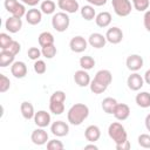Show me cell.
I'll return each instance as SVG.
<instances>
[{
    "instance_id": "6",
    "label": "cell",
    "mask_w": 150,
    "mask_h": 150,
    "mask_svg": "<svg viewBox=\"0 0 150 150\" xmlns=\"http://www.w3.org/2000/svg\"><path fill=\"white\" fill-rule=\"evenodd\" d=\"M111 5L114 8V12L122 18L128 16L132 9V5L130 0H111Z\"/></svg>"
},
{
    "instance_id": "38",
    "label": "cell",
    "mask_w": 150,
    "mask_h": 150,
    "mask_svg": "<svg viewBox=\"0 0 150 150\" xmlns=\"http://www.w3.org/2000/svg\"><path fill=\"white\" fill-rule=\"evenodd\" d=\"M63 148H64L63 143L61 141L56 139V138L50 139V141L47 142V149L48 150H62Z\"/></svg>"
},
{
    "instance_id": "37",
    "label": "cell",
    "mask_w": 150,
    "mask_h": 150,
    "mask_svg": "<svg viewBox=\"0 0 150 150\" xmlns=\"http://www.w3.org/2000/svg\"><path fill=\"white\" fill-rule=\"evenodd\" d=\"M139 146L144 149H150V135L149 134H141L137 138Z\"/></svg>"
},
{
    "instance_id": "2",
    "label": "cell",
    "mask_w": 150,
    "mask_h": 150,
    "mask_svg": "<svg viewBox=\"0 0 150 150\" xmlns=\"http://www.w3.org/2000/svg\"><path fill=\"white\" fill-rule=\"evenodd\" d=\"M66 94L62 90L54 91L49 97V110L54 115H61L64 111Z\"/></svg>"
},
{
    "instance_id": "47",
    "label": "cell",
    "mask_w": 150,
    "mask_h": 150,
    "mask_svg": "<svg viewBox=\"0 0 150 150\" xmlns=\"http://www.w3.org/2000/svg\"><path fill=\"white\" fill-rule=\"evenodd\" d=\"M144 123H145V128H146V130L150 131V114H148V115L145 116V121H144Z\"/></svg>"
},
{
    "instance_id": "13",
    "label": "cell",
    "mask_w": 150,
    "mask_h": 150,
    "mask_svg": "<svg viewBox=\"0 0 150 150\" xmlns=\"http://www.w3.org/2000/svg\"><path fill=\"white\" fill-rule=\"evenodd\" d=\"M34 123L39 127V128H46L50 124L52 118H50V114L47 112L46 110H39L35 112L34 115Z\"/></svg>"
},
{
    "instance_id": "42",
    "label": "cell",
    "mask_w": 150,
    "mask_h": 150,
    "mask_svg": "<svg viewBox=\"0 0 150 150\" xmlns=\"http://www.w3.org/2000/svg\"><path fill=\"white\" fill-rule=\"evenodd\" d=\"M143 23H144V27L148 32H150V9L145 11L144 13V16H143Z\"/></svg>"
},
{
    "instance_id": "41",
    "label": "cell",
    "mask_w": 150,
    "mask_h": 150,
    "mask_svg": "<svg viewBox=\"0 0 150 150\" xmlns=\"http://www.w3.org/2000/svg\"><path fill=\"white\" fill-rule=\"evenodd\" d=\"M7 50H9L11 53H13L15 56L20 53V50H21V46H20V43L18 42V41H15V40H13L12 41V43L9 45V47L7 48Z\"/></svg>"
},
{
    "instance_id": "11",
    "label": "cell",
    "mask_w": 150,
    "mask_h": 150,
    "mask_svg": "<svg viewBox=\"0 0 150 150\" xmlns=\"http://www.w3.org/2000/svg\"><path fill=\"white\" fill-rule=\"evenodd\" d=\"M143 57L138 54H131L127 57L125 60V64H127V68L131 71H138L142 67H143Z\"/></svg>"
},
{
    "instance_id": "46",
    "label": "cell",
    "mask_w": 150,
    "mask_h": 150,
    "mask_svg": "<svg viewBox=\"0 0 150 150\" xmlns=\"http://www.w3.org/2000/svg\"><path fill=\"white\" fill-rule=\"evenodd\" d=\"M144 82L145 83H148V84H150V69H148L146 71H145V74H144Z\"/></svg>"
},
{
    "instance_id": "16",
    "label": "cell",
    "mask_w": 150,
    "mask_h": 150,
    "mask_svg": "<svg viewBox=\"0 0 150 150\" xmlns=\"http://www.w3.org/2000/svg\"><path fill=\"white\" fill-rule=\"evenodd\" d=\"M88 43L96 48V49H100V48H103L107 43V39H105V35L101 34V33H91L88 38Z\"/></svg>"
},
{
    "instance_id": "14",
    "label": "cell",
    "mask_w": 150,
    "mask_h": 150,
    "mask_svg": "<svg viewBox=\"0 0 150 150\" xmlns=\"http://www.w3.org/2000/svg\"><path fill=\"white\" fill-rule=\"evenodd\" d=\"M105 39L112 45H117L123 40V32L118 27H111L105 33Z\"/></svg>"
},
{
    "instance_id": "18",
    "label": "cell",
    "mask_w": 150,
    "mask_h": 150,
    "mask_svg": "<svg viewBox=\"0 0 150 150\" xmlns=\"http://www.w3.org/2000/svg\"><path fill=\"white\" fill-rule=\"evenodd\" d=\"M26 21L32 25V26H35V25H39L42 20V12L41 9H38V8H30L27 11L26 13Z\"/></svg>"
},
{
    "instance_id": "28",
    "label": "cell",
    "mask_w": 150,
    "mask_h": 150,
    "mask_svg": "<svg viewBox=\"0 0 150 150\" xmlns=\"http://www.w3.org/2000/svg\"><path fill=\"white\" fill-rule=\"evenodd\" d=\"M117 103H118V102H117L114 97H105V98L102 101L101 107H102V109H103L104 112H107V114H112L114 110H115V107L117 105Z\"/></svg>"
},
{
    "instance_id": "48",
    "label": "cell",
    "mask_w": 150,
    "mask_h": 150,
    "mask_svg": "<svg viewBox=\"0 0 150 150\" xmlns=\"http://www.w3.org/2000/svg\"><path fill=\"white\" fill-rule=\"evenodd\" d=\"M84 149H94V150H97L98 148L95 144H87V145H84Z\"/></svg>"
},
{
    "instance_id": "20",
    "label": "cell",
    "mask_w": 150,
    "mask_h": 150,
    "mask_svg": "<svg viewBox=\"0 0 150 150\" xmlns=\"http://www.w3.org/2000/svg\"><path fill=\"white\" fill-rule=\"evenodd\" d=\"M74 81L75 83L79 86V87H87L90 84V76L89 74L87 73V70L84 69H80V70H76L75 74H74Z\"/></svg>"
},
{
    "instance_id": "1",
    "label": "cell",
    "mask_w": 150,
    "mask_h": 150,
    "mask_svg": "<svg viewBox=\"0 0 150 150\" xmlns=\"http://www.w3.org/2000/svg\"><path fill=\"white\" fill-rule=\"evenodd\" d=\"M89 116V108L84 103H75L73 104L68 112H67V118L68 122L73 125H80L82 124L87 117Z\"/></svg>"
},
{
    "instance_id": "12",
    "label": "cell",
    "mask_w": 150,
    "mask_h": 150,
    "mask_svg": "<svg viewBox=\"0 0 150 150\" xmlns=\"http://www.w3.org/2000/svg\"><path fill=\"white\" fill-rule=\"evenodd\" d=\"M57 6L62 12H66L68 14L76 13L80 9L77 0H57Z\"/></svg>"
},
{
    "instance_id": "3",
    "label": "cell",
    "mask_w": 150,
    "mask_h": 150,
    "mask_svg": "<svg viewBox=\"0 0 150 150\" xmlns=\"http://www.w3.org/2000/svg\"><path fill=\"white\" fill-rule=\"evenodd\" d=\"M108 135L114 141L115 145L128 141V134L125 131V128L120 122H112L108 127Z\"/></svg>"
},
{
    "instance_id": "43",
    "label": "cell",
    "mask_w": 150,
    "mask_h": 150,
    "mask_svg": "<svg viewBox=\"0 0 150 150\" xmlns=\"http://www.w3.org/2000/svg\"><path fill=\"white\" fill-rule=\"evenodd\" d=\"M115 146H116L117 150H129V149H130V142H129V141H125L124 143L116 144Z\"/></svg>"
},
{
    "instance_id": "40",
    "label": "cell",
    "mask_w": 150,
    "mask_h": 150,
    "mask_svg": "<svg viewBox=\"0 0 150 150\" xmlns=\"http://www.w3.org/2000/svg\"><path fill=\"white\" fill-rule=\"evenodd\" d=\"M27 55H28V57H29L30 60L36 61V60L40 59V56L42 55V53H41V50H40L39 48H36V47H30V48L28 49V52H27Z\"/></svg>"
},
{
    "instance_id": "25",
    "label": "cell",
    "mask_w": 150,
    "mask_h": 150,
    "mask_svg": "<svg viewBox=\"0 0 150 150\" xmlns=\"http://www.w3.org/2000/svg\"><path fill=\"white\" fill-rule=\"evenodd\" d=\"M15 55L13 53H11L7 49H1L0 52V67L5 68L7 66H12V63L14 62Z\"/></svg>"
},
{
    "instance_id": "9",
    "label": "cell",
    "mask_w": 150,
    "mask_h": 150,
    "mask_svg": "<svg viewBox=\"0 0 150 150\" xmlns=\"http://www.w3.org/2000/svg\"><path fill=\"white\" fill-rule=\"evenodd\" d=\"M127 84H128V88L132 91H137L139 90L143 86H144V79L137 73V71H134L131 75L128 76L127 79Z\"/></svg>"
},
{
    "instance_id": "39",
    "label": "cell",
    "mask_w": 150,
    "mask_h": 150,
    "mask_svg": "<svg viewBox=\"0 0 150 150\" xmlns=\"http://www.w3.org/2000/svg\"><path fill=\"white\" fill-rule=\"evenodd\" d=\"M11 87V81L9 79L4 75V74H0V93H6Z\"/></svg>"
},
{
    "instance_id": "31",
    "label": "cell",
    "mask_w": 150,
    "mask_h": 150,
    "mask_svg": "<svg viewBox=\"0 0 150 150\" xmlns=\"http://www.w3.org/2000/svg\"><path fill=\"white\" fill-rule=\"evenodd\" d=\"M95 66V60L94 57H91L90 55H84V56H81L80 59V67L84 70H90L93 69Z\"/></svg>"
},
{
    "instance_id": "32",
    "label": "cell",
    "mask_w": 150,
    "mask_h": 150,
    "mask_svg": "<svg viewBox=\"0 0 150 150\" xmlns=\"http://www.w3.org/2000/svg\"><path fill=\"white\" fill-rule=\"evenodd\" d=\"M56 47L55 45H49V46H45L41 48V53L42 56H45L46 59H53L56 55Z\"/></svg>"
},
{
    "instance_id": "24",
    "label": "cell",
    "mask_w": 150,
    "mask_h": 150,
    "mask_svg": "<svg viewBox=\"0 0 150 150\" xmlns=\"http://www.w3.org/2000/svg\"><path fill=\"white\" fill-rule=\"evenodd\" d=\"M95 22H96V25L98 27L105 28V27H108L111 23V14L109 12H105V11L104 12H101V13H98L96 15Z\"/></svg>"
},
{
    "instance_id": "36",
    "label": "cell",
    "mask_w": 150,
    "mask_h": 150,
    "mask_svg": "<svg viewBox=\"0 0 150 150\" xmlns=\"http://www.w3.org/2000/svg\"><path fill=\"white\" fill-rule=\"evenodd\" d=\"M34 71L36 73V74H39V75H42V74H45L46 73V70H47V66H46V62L43 61V60H36L35 62H34Z\"/></svg>"
},
{
    "instance_id": "26",
    "label": "cell",
    "mask_w": 150,
    "mask_h": 150,
    "mask_svg": "<svg viewBox=\"0 0 150 150\" xmlns=\"http://www.w3.org/2000/svg\"><path fill=\"white\" fill-rule=\"evenodd\" d=\"M135 101L138 107L141 108H149L150 107V93L148 91H141L136 95Z\"/></svg>"
},
{
    "instance_id": "4",
    "label": "cell",
    "mask_w": 150,
    "mask_h": 150,
    "mask_svg": "<svg viewBox=\"0 0 150 150\" xmlns=\"http://www.w3.org/2000/svg\"><path fill=\"white\" fill-rule=\"evenodd\" d=\"M70 23V18L68 15V13L66 12H57L54 13L52 16V26L56 32H66L69 27Z\"/></svg>"
},
{
    "instance_id": "22",
    "label": "cell",
    "mask_w": 150,
    "mask_h": 150,
    "mask_svg": "<svg viewBox=\"0 0 150 150\" xmlns=\"http://www.w3.org/2000/svg\"><path fill=\"white\" fill-rule=\"evenodd\" d=\"M93 80L97 81L98 83H101V84H103L105 87H109V84L112 81V75H111L110 70H108V69H101V70H98L95 74V76H94Z\"/></svg>"
},
{
    "instance_id": "44",
    "label": "cell",
    "mask_w": 150,
    "mask_h": 150,
    "mask_svg": "<svg viewBox=\"0 0 150 150\" xmlns=\"http://www.w3.org/2000/svg\"><path fill=\"white\" fill-rule=\"evenodd\" d=\"M89 2V5H93V6H103L107 4L108 0H87Z\"/></svg>"
},
{
    "instance_id": "45",
    "label": "cell",
    "mask_w": 150,
    "mask_h": 150,
    "mask_svg": "<svg viewBox=\"0 0 150 150\" xmlns=\"http://www.w3.org/2000/svg\"><path fill=\"white\" fill-rule=\"evenodd\" d=\"M21 2L25 4V5H28V6L34 7V6H36L40 2V0H21Z\"/></svg>"
},
{
    "instance_id": "15",
    "label": "cell",
    "mask_w": 150,
    "mask_h": 150,
    "mask_svg": "<svg viewBox=\"0 0 150 150\" xmlns=\"http://www.w3.org/2000/svg\"><path fill=\"white\" fill-rule=\"evenodd\" d=\"M11 73L15 79H23L27 75V66L22 61H14L11 66Z\"/></svg>"
},
{
    "instance_id": "8",
    "label": "cell",
    "mask_w": 150,
    "mask_h": 150,
    "mask_svg": "<svg viewBox=\"0 0 150 150\" xmlns=\"http://www.w3.org/2000/svg\"><path fill=\"white\" fill-rule=\"evenodd\" d=\"M30 139L35 145H45L47 144L48 139V132L45 130V128H39L32 131Z\"/></svg>"
},
{
    "instance_id": "10",
    "label": "cell",
    "mask_w": 150,
    "mask_h": 150,
    "mask_svg": "<svg viewBox=\"0 0 150 150\" xmlns=\"http://www.w3.org/2000/svg\"><path fill=\"white\" fill-rule=\"evenodd\" d=\"M50 131L56 137H63L69 134V125L63 121H55L50 124Z\"/></svg>"
},
{
    "instance_id": "17",
    "label": "cell",
    "mask_w": 150,
    "mask_h": 150,
    "mask_svg": "<svg viewBox=\"0 0 150 150\" xmlns=\"http://www.w3.org/2000/svg\"><path fill=\"white\" fill-rule=\"evenodd\" d=\"M112 115L118 121H125L130 116V108L125 103H117V105L115 107V110H114Z\"/></svg>"
},
{
    "instance_id": "21",
    "label": "cell",
    "mask_w": 150,
    "mask_h": 150,
    "mask_svg": "<svg viewBox=\"0 0 150 150\" xmlns=\"http://www.w3.org/2000/svg\"><path fill=\"white\" fill-rule=\"evenodd\" d=\"M5 28L9 33H18L22 28V20L16 16H9L5 22Z\"/></svg>"
},
{
    "instance_id": "19",
    "label": "cell",
    "mask_w": 150,
    "mask_h": 150,
    "mask_svg": "<svg viewBox=\"0 0 150 150\" xmlns=\"http://www.w3.org/2000/svg\"><path fill=\"white\" fill-rule=\"evenodd\" d=\"M84 137H86V139L88 142L95 143L101 137V130H100V128L97 125H95V124L88 125L86 128V130H84Z\"/></svg>"
},
{
    "instance_id": "34",
    "label": "cell",
    "mask_w": 150,
    "mask_h": 150,
    "mask_svg": "<svg viewBox=\"0 0 150 150\" xmlns=\"http://www.w3.org/2000/svg\"><path fill=\"white\" fill-rule=\"evenodd\" d=\"M89 87H90L91 93H94V94H96V95L104 93V91L107 90V88H108V87H105V86H103V84L98 83V82H97V81H95V80H91V81H90Z\"/></svg>"
},
{
    "instance_id": "27",
    "label": "cell",
    "mask_w": 150,
    "mask_h": 150,
    "mask_svg": "<svg viewBox=\"0 0 150 150\" xmlns=\"http://www.w3.org/2000/svg\"><path fill=\"white\" fill-rule=\"evenodd\" d=\"M80 12H81V16L84 20H87V21H91V20H94L96 18V12H95L93 5H84V6H82Z\"/></svg>"
},
{
    "instance_id": "29",
    "label": "cell",
    "mask_w": 150,
    "mask_h": 150,
    "mask_svg": "<svg viewBox=\"0 0 150 150\" xmlns=\"http://www.w3.org/2000/svg\"><path fill=\"white\" fill-rule=\"evenodd\" d=\"M38 40H39V45L41 47L54 45V35L50 32H42V33H40Z\"/></svg>"
},
{
    "instance_id": "33",
    "label": "cell",
    "mask_w": 150,
    "mask_h": 150,
    "mask_svg": "<svg viewBox=\"0 0 150 150\" xmlns=\"http://www.w3.org/2000/svg\"><path fill=\"white\" fill-rule=\"evenodd\" d=\"M132 6L138 12H145L149 8L150 0H131Z\"/></svg>"
},
{
    "instance_id": "30",
    "label": "cell",
    "mask_w": 150,
    "mask_h": 150,
    "mask_svg": "<svg viewBox=\"0 0 150 150\" xmlns=\"http://www.w3.org/2000/svg\"><path fill=\"white\" fill-rule=\"evenodd\" d=\"M40 9L43 14H54L55 13V9H56V4L52 0H43L40 5Z\"/></svg>"
},
{
    "instance_id": "23",
    "label": "cell",
    "mask_w": 150,
    "mask_h": 150,
    "mask_svg": "<svg viewBox=\"0 0 150 150\" xmlns=\"http://www.w3.org/2000/svg\"><path fill=\"white\" fill-rule=\"evenodd\" d=\"M20 111H21V115L25 120H32L34 118V115H35V111H34V107L30 102L28 101H23L21 104H20Z\"/></svg>"
},
{
    "instance_id": "35",
    "label": "cell",
    "mask_w": 150,
    "mask_h": 150,
    "mask_svg": "<svg viewBox=\"0 0 150 150\" xmlns=\"http://www.w3.org/2000/svg\"><path fill=\"white\" fill-rule=\"evenodd\" d=\"M13 39L7 34V33H0V48L1 49H7L9 45L12 43Z\"/></svg>"
},
{
    "instance_id": "5",
    "label": "cell",
    "mask_w": 150,
    "mask_h": 150,
    "mask_svg": "<svg viewBox=\"0 0 150 150\" xmlns=\"http://www.w3.org/2000/svg\"><path fill=\"white\" fill-rule=\"evenodd\" d=\"M5 8L8 13H11L13 16L16 18H22L26 15V7L23 4H20L18 0H5Z\"/></svg>"
},
{
    "instance_id": "7",
    "label": "cell",
    "mask_w": 150,
    "mask_h": 150,
    "mask_svg": "<svg viewBox=\"0 0 150 150\" xmlns=\"http://www.w3.org/2000/svg\"><path fill=\"white\" fill-rule=\"evenodd\" d=\"M69 47H70V50L74 53H82L87 49L88 41L83 36L77 35V36L71 38V40L69 41Z\"/></svg>"
}]
</instances>
